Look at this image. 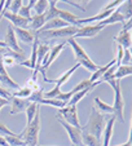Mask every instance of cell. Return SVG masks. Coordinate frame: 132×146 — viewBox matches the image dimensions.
<instances>
[{"label":"cell","instance_id":"1","mask_svg":"<svg viewBox=\"0 0 132 146\" xmlns=\"http://www.w3.org/2000/svg\"><path fill=\"white\" fill-rule=\"evenodd\" d=\"M107 116L105 114L100 113L95 106L91 108V114H89V119H88L87 124L84 127H82V131L84 132H88L89 135L95 136L96 138H101L102 133L105 131V125H106L107 121Z\"/></svg>","mask_w":132,"mask_h":146},{"label":"cell","instance_id":"2","mask_svg":"<svg viewBox=\"0 0 132 146\" xmlns=\"http://www.w3.org/2000/svg\"><path fill=\"white\" fill-rule=\"evenodd\" d=\"M39 132H40V110H38L34 120L30 124H27L25 129L19 133V137L25 141L26 146H36Z\"/></svg>","mask_w":132,"mask_h":146},{"label":"cell","instance_id":"3","mask_svg":"<svg viewBox=\"0 0 132 146\" xmlns=\"http://www.w3.org/2000/svg\"><path fill=\"white\" fill-rule=\"evenodd\" d=\"M66 43L73 48V52H74V54H75V58H77L78 64H79L82 67H84V69L88 70L89 72H95L97 69H99V66H97L93 61L89 58V56L87 54V52H85V50L83 49L79 44H78L77 40H75L74 38L67 39Z\"/></svg>","mask_w":132,"mask_h":146},{"label":"cell","instance_id":"4","mask_svg":"<svg viewBox=\"0 0 132 146\" xmlns=\"http://www.w3.org/2000/svg\"><path fill=\"white\" fill-rule=\"evenodd\" d=\"M111 86L114 91V104L113 106L114 109V116L117 120H119L121 123H124V101H123V96H122V87H121V80H109L107 82Z\"/></svg>","mask_w":132,"mask_h":146},{"label":"cell","instance_id":"5","mask_svg":"<svg viewBox=\"0 0 132 146\" xmlns=\"http://www.w3.org/2000/svg\"><path fill=\"white\" fill-rule=\"evenodd\" d=\"M56 116L61 118L62 120H65L67 124L73 125V127L80 128L79 123V116H78V106L77 105H66L65 108L58 109V114Z\"/></svg>","mask_w":132,"mask_h":146},{"label":"cell","instance_id":"6","mask_svg":"<svg viewBox=\"0 0 132 146\" xmlns=\"http://www.w3.org/2000/svg\"><path fill=\"white\" fill-rule=\"evenodd\" d=\"M78 26H67V27H62L58 30L52 31H43V33H38L36 36H40L44 39H56V38H74V35L78 31Z\"/></svg>","mask_w":132,"mask_h":146},{"label":"cell","instance_id":"7","mask_svg":"<svg viewBox=\"0 0 132 146\" xmlns=\"http://www.w3.org/2000/svg\"><path fill=\"white\" fill-rule=\"evenodd\" d=\"M56 119H57L58 123L63 127V129L66 131V133H67V136H69L73 146H83V142H82V127L80 128L73 127V125H70V124L66 123L65 120H62L61 118H58V116H56Z\"/></svg>","mask_w":132,"mask_h":146},{"label":"cell","instance_id":"8","mask_svg":"<svg viewBox=\"0 0 132 146\" xmlns=\"http://www.w3.org/2000/svg\"><path fill=\"white\" fill-rule=\"evenodd\" d=\"M104 30V26L99 25H87V26H83V27H79L77 31V34L74 35V39H78V38H95L97 36L101 31Z\"/></svg>","mask_w":132,"mask_h":146},{"label":"cell","instance_id":"9","mask_svg":"<svg viewBox=\"0 0 132 146\" xmlns=\"http://www.w3.org/2000/svg\"><path fill=\"white\" fill-rule=\"evenodd\" d=\"M1 18L9 19L12 26H13L14 29H27V26L30 25V21H29V19L22 18V17L18 16V14H13V13H11V12L5 11V9L3 11V14L0 17V19Z\"/></svg>","mask_w":132,"mask_h":146},{"label":"cell","instance_id":"10","mask_svg":"<svg viewBox=\"0 0 132 146\" xmlns=\"http://www.w3.org/2000/svg\"><path fill=\"white\" fill-rule=\"evenodd\" d=\"M4 43L7 44V48H8L9 50L18 52V53H23V50L21 49V47H19L18 43H17V36H16V33H14V27L12 25H9L8 27H7Z\"/></svg>","mask_w":132,"mask_h":146},{"label":"cell","instance_id":"11","mask_svg":"<svg viewBox=\"0 0 132 146\" xmlns=\"http://www.w3.org/2000/svg\"><path fill=\"white\" fill-rule=\"evenodd\" d=\"M79 67H80V65L77 62V64H75L74 66H71L69 70H67V71H65L62 75H60V76H58L57 79H48V78H47V79H44V80H45L47 83H51V84L58 86V87L61 88V86H62V84H65V83L70 79V76H71V75L74 74V72L77 71L78 69H79Z\"/></svg>","mask_w":132,"mask_h":146},{"label":"cell","instance_id":"12","mask_svg":"<svg viewBox=\"0 0 132 146\" xmlns=\"http://www.w3.org/2000/svg\"><path fill=\"white\" fill-rule=\"evenodd\" d=\"M29 105H30L29 100L18 98V97H12V100H11V114L12 115H16V114L23 113V111H26V109H27Z\"/></svg>","mask_w":132,"mask_h":146},{"label":"cell","instance_id":"13","mask_svg":"<svg viewBox=\"0 0 132 146\" xmlns=\"http://www.w3.org/2000/svg\"><path fill=\"white\" fill-rule=\"evenodd\" d=\"M115 116H110L106 121V125H105V131L102 133V143L101 146H110V140H111V136H113V131H114V123H115Z\"/></svg>","mask_w":132,"mask_h":146},{"label":"cell","instance_id":"14","mask_svg":"<svg viewBox=\"0 0 132 146\" xmlns=\"http://www.w3.org/2000/svg\"><path fill=\"white\" fill-rule=\"evenodd\" d=\"M0 82L3 83L4 86H8V87H11V88L16 89V91H18V89L21 88V87H19V84H17V83L14 82L11 76H9V74H8V71H7L5 66H4L3 62H1V57H0Z\"/></svg>","mask_w":132,"mask_h":146},{"label":"cell","instance_id":"15","mask_svg":"<svg viewBox=\"0 0 132 146\" xmlns=\"http://www.w3.org/2000/svg\"><path fill=\"white\" fill-rule=\"evenodd\" d=\"M114 41L117 44H119L123 49H131L132 48V40H131V33L129 31H123L121 30L119 35L114 38Z\"/></svg>","mask_w":132,"mask_h":146},{"label":"cell","instance_id":"16","mask_svg":"<svg viewBox=\"0 0 132 146\" xmlns=\"http://www.w3.org/2000/svg\"><path fill=\"white\" fill-rule=\"evenodd\" d=\"M67 26H70L67 22H65V21H62L61 18H55V19H51V21H48L45 25L41 27V30H39L38 33H43V31H52V30H58V29H62V27H67Z\"/></svg>","mask_w":132,"mask_h":146},{"label":"cell","instance_id":"17","mask_svg":"<svg viewBox=\"0 0 132 146\" xmlns=\"http://www.w3.org/2000/svg\"><path fill=\"white\" fill-rule=\"evenodd\" d=\"M66 44H67L66 41H62V43H58V44H56L55 47L51 48V50H49V58H48V62H47V65H45V71H47L48 67H49L51 65L53 64V61H55L56 58H57L58 56L61 54V52L65 49Z\"/></svg>","mask_w":132,"mask_h":146},{"label":"cell","instance_id":"18","mask_svg":"<svg viewBox=\"0 0 132 146\" xmlns=\"http://www.w3.org/2000/svg\"><path fill=\"white\" fill-rule=\"evenodd\" d=\"M115 64H117V60L114 58V60H111V61L109 62V64H106L105 66L99 67V69H97L95 72H92L91 78L88 79V80H89V83H91V84H95V83H97V82H99V80L102 78V75H104L105 72H106V70H107V69H110V67L113 66V65H115Z\"/></svg>","mask_w":132,"mask_h":146},{"label":"cell","instance_id":"19","mask_svg":"<svg viewBox=\"0 0 132 146\" xmlns=\"http://www.w3.org/2000/svg\"><path fill=\"white\" fill-rule=\"evenodd\" d=\"M118 22H121V23H124L126 21H124V18H123V16L121 14V12L118 11V8L115 9V11L111 13V16L110 17H107L105 21H102V22H100L99 25H101V26H107V25H114V23H118Z\"/></svg>","mask_w":132,"mask_h":146},{"label":"cell","instance_id":"20","mask_svg":"<svg viewBox=\"0 0 132 146\" xmlns=\"http://www.w3.org/2000/svg\"><path fill=\"white\" fill-rule=\"evenodd\" d=\"M14 33L25 43H34V40H35V34L31 33L27 29H14Z\"/></svg>","mask_w":132,"mask_h":146},{"label":"cell","instance_id":"21","mask_svg":"<svg viewBox=\"0 0 132 146\" xmlns=\"http://www.w3.org/2000/svg\"><path fill=\"white\" fill-rule=\"evenodd\" d=\"M58 18H61L62 21L67 22L70 26H77V22H78V19H79V17L70 13V12H67V11L58 9Z\"/></svg>","mask_w":132,"mask_h":146},{"label":"cell","instance_id":"22","mask_svg":"<svg viewBox=\"0 0 132 146\" xmlns=\"http://www.w3.org/2000/svg\"><path fill=\"white\" fill-rule=\"evenodd\" d=\"M45 23H47V21H45V16H44V14H35V16H31L30 26L34 31L41 30V27H43Z\"/></svg>","mask_w":132,"mask_h":146},{"label":"cell","instance_id":"23","mask_svg":"<svg viewBox=\"0 0 132 146\" xmlns=\"http://www.w3.org/2000/svg\"><path fill=\"white\" fill-rule=\"evenodd\" d=\"M132 75V65H121V66L117 69L115 74L113 75L111 80L113 79H117V80H121L126 76H129Z\"/></svg>","mask_w":132,"mask_h":146},{"label":"cell","instance_id":"24","mask_svg":"<svg viewBox=\"0 0 132 146\" xmlns=\"http://www.w3.org/2000/svg\"><path fill=\"white\" fill-rule=\"evenodd\" d=\"M34 5H35V0H30V1H23V5H22V8L19 9L18 12V16H21L22 18H26L30 21L31 19V9L34 8Z\"/></svg>","mask_w":132,"mask_h":146},{"label":"cell","instance_id":"25","mask_svg":"<svg viewBox=\"0 0 132 146\" xmlns=\"http://www.w3.org/2000/svg\"><path fill=\"white\" fill-rule=\"evenodd\" d=\"M95 108H96L97 110H99L100 113H102V114H113L114 115L113 106L109 105V104H106V102H104V101H101L99 97L95 98Z\"/></svg>","mask_w":132,"mask_h":146},{"label":"cell","instance_id":"26","mask_svg":"<svg viewBox=\"0 0 132 146\" xmlns=\"http://www.w3.org/2000/svg\"><path fill=\"white\" fill-rule=\"evenodd\" d=\"M38 110H40V105L35 104V102H30V105L27 106V109H26V111H25L26 113V125L30 124L31 121L34 120Z\"/></svg>","mask_w":132,"mask_h":146},{"label":"cell","instance_id":"27","mask_svg":"<svg viewBox=\"0 0 132 146\" xmlns=\"http://www.w3.org/2000/svg\"><path fill=\"white\" fill-rule=\"evenodd\" d=\"M118 11L121 12V14L123 16L124 21L129 19L132 17V0H127V1H123L121 5L118 7Z\"/></svg>","mask_w":132,"mask_h":146},{"label":"cell","instance_id":"28","mask_svg":"<svg viewBox=\"0 0 132 146\" xmlns=\"http://www.w3.org/2000/svg\"><path fill=\"white\" fill-rule=\"evenodd\" d=\"M82 142L83 146H101L99 138L89 135L88 132H84V131H82Z\"/></svg>","mask_w":132,"mask_h":146},{"label":"cell","instance_id":"29","mask_svg":"<svg viewBox=\"0 0 132 146\" xmlns=\"http://www.w3.org/2000/svg\"><path fill=\"white\" fill-rule=\"evenodd\" d=\"M93 88L95 87H88V88L83 89V91H79V92H77V93H74V96L70 98L69 102H67V105H78V102L82 101V100L84 98V97L87 96V94L89 93Z\"/></svg>","mask_w":132,"mask_h":146},{"label":"cell","instance_id":"30","mask_svg":"<svg viewBox=\"0 0 132 146\" xmlns=\"http://www.w3.org/2000/svg\"><path fill=\"white\" fill-rule=\"evenodd\" d=\"M56 3H57V1L51 0L47 12L44 13V16H45V21H47V22L48 21H51V19H55V18H57L58 17V8L56 7Z\"/></svg>","mask_w":132,"mask_h":146},{"label":"cell","instance_id":"31","mask_svg":"<svg viewBox=\"0 0 132 146\" xmlns=\"http://www.w3.org/2000/svg\"><path fill=\"white\" fill-rule=\"evenodd\" d=\"M39 105H49V106H53V108H57V109H62L66 106L65 102L60 101V100H56V98H43Z\"/></svg>","mask_w":132,"mask_h":146},{"label":"cell","instance_id":"32","mask_svg":"<svg viewBox=\"0 0 132 146\" xmlns=\"http://www.w3.org/2000/svg\"><path fill=\"white\" fill-rule=\"evenodd\" d=\"M48 5H49V1H47V0H38V1H35V5L33 9L35 11L36 14H44L47 12Z\"/></svg>","mask_w":132,"mask_h":146},{"label":"cell","instance_id":"33","mask_svg":"<svg viewBox=\"0 0 132 146\" xmlns=\"http://www.w3.org/2000/svg\"><path fill=\"white\" fill-rule=\"evenodd\" d=\"M5 141L9 143V146H26L25 141L19 137V135L16 136H5Z\"/></svg>","mask_w":132,"mask_h":146},{"label":"cell","instance_id":"34","mask_svg":"<svg viewBox=\"0 0 132 146\" xmlns=\"http://www.w3.org/2000/svg\"><path fill=\"white\" fill-rule=\"evenodd\" d=\"M31 94H33V91H31L30 88H27V87H23V88H19L18 91L13 92V93H12V96H13V97H18V98H26V100H27Z\"/></svg>","mask_w":132,"mask_h":146},{"label":"cell","instance_id":"35","mask_svg":"<svg viewBox=\"0 0 132 146\" xmlns=\"http://www.w3.org/2000/svg\"><path fill=\"white\" fill-rule=\"evenodd\" d=\"M22 5H23V1H22V0H11L8 12H11V13H13V14H18Z\"/></svg>","mask_w":132,"mask_h":146},{"label":"cell","instance_id":"36","mask_svg":"<svg viewBox=\"0 0 132 146\" xmlns=\"http://www.w3.org/2000/svg\"><path fill=\"white\" fill-rule=\"evenodd\" d=\"M43 98H44V91H43V88H41L36 92H33V94H31L27 100H29V102H35V104L39 105V102H40Z\"/></svg>","mask_w":132,"mask_h":146},{"label":"cell","instance_id":"37","mask_svg":"<svg viewBox=\"0 0 132 146\" xmlns=\"http://www.w3.org/2000/svg\"><path fill=\"white\" fill-rule=\"evenodd\" d=\"M17 133H14V132H12L11 129H9L7 125H4L3 123H0V136H16Z\"/></svg>","mask_w":132,"mask_h":146},{"label":"cell","instance_id":"38","mask_svg":"<svg viewBox=\"0 0 132 146\" xmlns=\"http://www.w3.org/2000/svg\"><path fill=\"white\" fill-rule=\"evenodd\" d=\"M0 97H1V98H4V100H8V101H11L13 96H12V93L7 88H4V87L0 86Z\"/></svg>","mask_w":132,"mask_h":146},{"label":"cell","instance_id":"39","mask_svg":"<svg viewBox=\"0 0 132 146\" xmlns=\"http://www.w3.org/2000/svg\"><path fill=\"white\" fill-rule=\"evenodd\" d=\"M123 31H131L132 30V17L129 19H127L126 22L123 23V27H122Z\"/></svg>","mask_w":132,"mask_h":146},{"label":"cell","instance_id":"40","mask_svg":"<svg viewBox=\"0 0 132 146\" xmlns=\"http://www.w3.org/2000/svg\"><path fill=\"white\" fill-rule=\"evenodd\" d=\"M8 104H9L8 100H4V98H1V97H0V110H1V109H3L5 105H8Z\"/></svg>","mask_w":132,"mask_h":146},{"label":"cell","instance_id":"41","mask_svg":"<svg viewBox=\"0 0 132 146\" xmlns=\"http://www.w3.org/2000/svg\"><path fill=\"white\" fill-rule=\"evenodd\" d=\"M117 146H132V143L129 142V140H128V141H126L124 143H122V145H117Z\"/></svg>","mask_w":132,"mask_h":146},{"label":"cell","instance_id":"42","mask_svg":"<svg viewBox=\"0 0 132 146\" xmlns=\"http://www.w3.org/2000/svg\"><path fill=\"white\" fill-rule=\"evenodd\" d=\"M0 48H5V49H8V48H7V44L4 43V41H1V40H0Z\"/></svg>","mask_w":132,"mask_h":146},{"label":"cell","instance_id":"43","mask_svg":"<svg viewBox=\"0 0 132 146\" xmlns=\"http://www.w3.org/2000/svg\"><path fill=\"white\" fill-rule=\"evenodd\" d=\"M129 53H131V60H129V62H132V48L129 49Z\"/></svg>","mask_w":132,"mask_h":146},{"label":"cell","instance_id":"44","mask_svg":"<svg viewBox=\"0 0 132 146\" xmlns=\"http://www.w3.org/2000/svg\"><path fill=\"white\" fill-rule=\"evenodd\" d=\"M129 131H132V120H131V127H129Z\"/></svg>","mask_w":132,"mask_h":146},{"label":"cell","instance_id":"45","mask_svg":"<svg viewBox=\"0 0 132 146\" xmlns=\"http://www.w3.org/2000/svg\"><path fill=\"white\" fill-rule=\"evenodd\" d=\"M129 33H131V40H132V30H131V31H129Z\"/></svg>","mask_w":132,"mask_h":146},{"label":"cell","instance_id":"46","mask_svg":"<svg viewBox=\"0 0 132 146\" xmlns=\"http://www.w3.org/2000/svg\"><path fill=\"white\" fill-rule=\"evenodd\" d=\"M36 146H43V145H36Z\"/></svg>","mask_w":132,"mask_h":146}]
</instances>
